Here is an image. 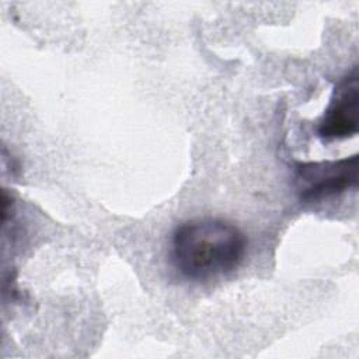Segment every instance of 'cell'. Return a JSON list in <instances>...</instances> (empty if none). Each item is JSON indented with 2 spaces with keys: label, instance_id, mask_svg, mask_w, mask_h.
Here are the masks:
<instances>
[{
  "label": "cell",
  "instance_id": "cell-1",
  "mask_svg": "<svg viewBox=\"0 0 359 359\" xmlns=\"http://www.w3.org/2000/svg\"><path fill=\"white\" fill-rule=\"evenodd\" d=\"M247 238L222 219H194L178 226L171 240V261L192 280H209L233 272L244 259Z\"/></svg>",
  "mask_w": 359,
  "mask_h": 359
},
{
  "label": "cell",
  "instance_id": "cell-2",
  "mask_svg": "<svg viewBox=\"0 0 359 359\" xmlns=\"http://www.w3.org/2000/svg\"><path fill=\"white\" fill-rule=\"evenodd\" d=\"M300 199L306 203L323 201L351 189L358 182V156L334 161L302 163L297 165Z\"/></svg>",
  "mask_w": 359,
  "mask_h": 359
},
{
  "label": "cell",
  "instance_id": "cell-3",
  "mask_svg": "<svg viewBox=\"0 0 359 359\" xmlns=\"http://www.w3.org/2000/svg\"><path fill=\"white\" fill-rule=\"evenodd\" d=\"M358 111L359 77L358 70L353 69L337 83L331 101L317 125L318 136L325 140H335L356 135L359 123Z\"/></svg>",
  "mask_w": 359,
  "mask_h": 359
}]
</instances>
